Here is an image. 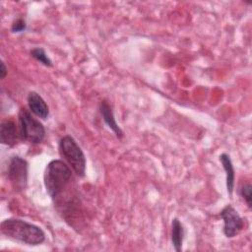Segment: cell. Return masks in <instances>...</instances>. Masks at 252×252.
I'll list each match as a JSON object with an SVG mask.
<instances>
[{
    "label": "cell",
    "mask_w": 252,
    "mask_h": 252,
    "mask_svg": "<svg viewBox=\"0 0 252 252\" xmlns=\"http://www.w3.org/2000/svg\"><path fill=\"white\" fill-rule=\"evenodd\" d=\"M0 230L5 237L30 246L40 245L45 240V233L38 225L21 219H5L1 221Z\"/></svg>",
    "instance_id": "6da1fadb"
},
{
    "label": "cell",
    "mask_w": 252,
    "mask_h": 252,
    "mask_svg": "<svg viewBox=\"0 0 252 252\" xmlns=\"http://www.w3.org/2000/svg\"><path fill=\"white\" fill-rule=\"evenodd\" d=\"M72 179L71 167L62 159H52L46 164L43 183L47 194L53 201L70 186Z\"/></svg>",
    "instance_id": "7a4b0ae2"
},
{
    "label": "cell",
    "mask_w": 252,
    "mask_h": 252,
    "mask_svg": "<svg viewBox=\"0 0 252 252\" xmlns=\"http://www.w3.org/2000/svg\"><path fill=\"white\" fill-rule=\"evenodd\" d=\"M60 156L67 161L74 173L83 178L86 174V157L81 147L77 144L75 139L70 135L63 136L58 145Z\"/></svg>",
    "instance_id": "3957f363"
},
{
    "label": "cell",
    "mask_w": 252,
    "mask_h": 252,
    "mask_svg": "<svg viewBox=\"0 0 252 252\" xmlns=\"http://www.w3.org/2000/svg\"><path fill=\"white\" fill-rule=\"evenodd\" d=\"M18 129L20 140L31 144H38L45 137L43 124L34 118L32 113L26 107H22L19 110Z\"/></svg>",
    "instance_id": "277c9868"
},
{
    "label": "cell",
    "mask_w": 252,
    "mask_h": 252,
    "mask_svg": "<svg viewBox=\"0 0 252 252\" xmlns=\"http://www.w3.org/2000/svg\"><path fill=\"white\" fill-rule=\"evenodd\" d=\"M29 163L20 156L10 158L7 166V177L13 189L17 192L23 191L28 185Z\"/></svg>",
    "instance_id": "5b68a950"
},
{
    "label": "cell",
    "mask_w": 252,
    "mask_h": 252,
    "mask_svg": "<svg viewBox=\"0 0 252 252\" xmlns=\"http://www.w3.org/2000/svg\"><path fill=\"white\" fill-rule=\"evenodd\" d=\"M220 217L223 220L222 232L225 237L232 238L242 230L244 226L243 219L231 205L223 207L220 212Z\"/></svg>",
    "instance_id": "8992f818"
},
{
    "label": "cell",
    "mask_w": 252,
    "mask_h": 252,
    "mask_svg": "<svg viewBox=\"0 0 252 252\" xmlns=\"http://www.w3.org/2000/svg\"><path fill=\"white\" fill-rule=\"evenodd\" d=\"M30 111L38 118L46 120L49 116V107L42 96L36 92H30L27 96Z\"/></svg>",
    "instance_id": "52a82bcc"
},
{
    "label": "cell",
    "mask_w": 252,
    "mask_h": 252,
    "mask_svg": "<svg viewBox=\"0 0 252 252\" xmlns=\"http://www.w3.org/2000/svg\"><path fill=\"white\" fill-rule=\"evenodd\" d=\"M20 139L19 129L12 120H3L0 125V142L8 147H14Z\"/></svg>",
    "instance_id": "ba28073f"
},
{
    "label": "cell",
    "mask_w": 252,
    "mask_h": 252,
    "mask_svg": "<svg viewBox=\"0 0 252 252\" xmlns=\"http://www.w3.org/2000/svg\"><path fill=\"white\" fill-rule=\"evenodd\" d=\"M98 110H99V113H100L105 125L115 134V136L117 138H119V139L123 138V136H124L123 131L118 126V124L115 120L112 108L109 105V103L106 102L105 100H102L98 105Z\"/></svg>",
    "instance_id": "9c48e42d"
},
{
    "label": "cell",
    "mask_w": 252,
    "mask_h": 252,
    "mask_svg": "<svg viewBox=\"0 0 252 252\" xmlns=\"http://www.w3.org/2000/svg\"><path fill=\"white\" fill-rule=\"evenodd\" d=\"M219 159L225 171V184H226V190L229 196L232 195L233 189H234V180H235V172H234V167L231 161L230 157L222 153L220 155Z\"/></svg>",
    "instance_id": "30bf717a"
},
{
    "label": "cell",
    "mask_w": 252,
    "mask_h": 252,
    "mask_svg": "<svg viewBox=\"0 0 252 252\" xmlns=\"http://www.w3.org/2000/svg\"><path fill=\"white\" fill-rule=\"evenodd\" d=\"M184 238V227L181 221L174 218L171 222V242L176 252H181Z\"/></svg>",
    "instance_id": "8fae6325"
},
{
    "label": "cell",
    "mask_w": 252,
    "mask_h": 252,
    "mask_svg": "<svg viewBox=\"0 0 252 252\" xmlns=\"http://www.w3.org/2000/svg\"><path fill=\"white\" fill-rule=\"evenodd\" d=\"M30 54L37 62L41 63L45 67H52V61L46 54L45 50L41 47H34L30 51Z\"/></svg>",
    "instance_id": "7c38bea8"
},
{
    "label": "cell",
    "mask_w": 252,
    "mask_h": 252,
    "mask_svg": "<svg viewBox=\"0 0 252 252\" xmlns=\"http://www.w3.org/2000/svg\"><path fill=\"white\" fill-rule=\"evenodd\" d=\"M239 195L246 203L249 209L252 208V185L251 183H245L239 188Z\"/></svg>",
    "instance_id": "4fadbf2b"
},
{
    "label": "cell",
    "mask_w": 252,
    "mask_h": 252,
    "mask_svg": "<svg viewBox=\"0 0 252 252\" xmlns=\"http://www.w3.org/2000/svg\"><path fill=\"white\" fill-rule=\"evenodd\" d=\"M27 30V23L23 18L16 19L11 25V32L14 33L23 32Z\"/></svg>",
    "instance_id": "5bb4252c"
},
{
    "label": "cell",
    "mask_w": 252,
    "mask_h": 252,
    "mask_svg": "<svg viewBox=\"0 0 252 252\" xmlns=\"http://www.w3.org/2000/svg\"><path fill=\"white\" fill-rule=\"evenodd\" d=\"M0 65H1V68H0V78H1V79H4V78L6 77L8 71H7L6 65H5V63H4L3 61H1V64H0Z\"/></svg>",
    "instance_id": "9a60e30c"
}]
</instances>
